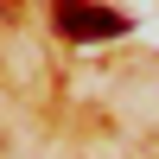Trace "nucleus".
<instances>
[{
    "mask_svg": "<svg viewBox=\"0 0 159 159\" xmlns=\"http://www.w3.org/2000/svg\"><path fill=\"white\" fill-rule=\"evenodd\" d=\"M51 19H57V32L70 38V45H96V38H121L127 19L108 7H89V0H51Z\"/></svg>",
    "mask_w": 159,
    "mask_h": 159,
    "instance_id": "f257e3e1",
    "label": "nucleus"
}]
</instances>
